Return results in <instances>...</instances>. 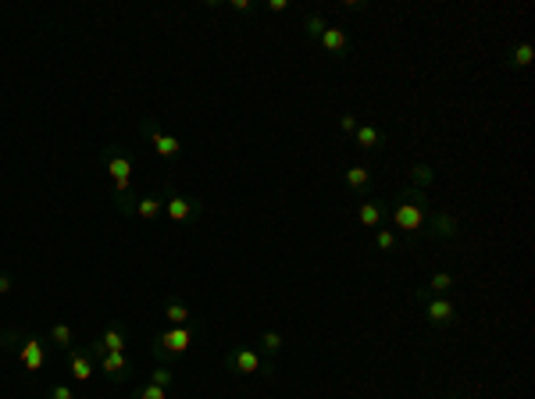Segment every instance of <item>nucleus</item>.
<instances>
[{"label":"nucleus","mask_w":535,"mask_h":399,"mask_svg":"<svg viewBox=\"0 0 535 399\" xmlns=\"http://www.w3.org/2000/svg\"><path fill=\"white\" fill-rule=\"evenodd\" d=\"M450 399H468V395H450Z\"/></svg>","instance_id":"nucleus-33"},{"label":"nucleus","mask_w":535,"mask_h":399,"mask_svg":"<svg viewBox=\"0 0 535 399\" xmlns=\"http://www.w3.org/2000/svg\"><path fill=\"white\" fill-rule=\"evenodd\" d=\"M190 342H193V325H183V328H168V332H161L154 349H157L161 357H183V353L190 349Z\"/></svg>","instance_id":"nucleus-3"},{"label":"nucleus","mask_w":535,"mask_h":399,"mask_svg":"<svg viewBox=\"0 0 535 399\" xmlns=\"http://www.w3.org/2000/svg\"><path fill=\"white\" fill-rule=\"evenodd\" d=\"M428 236H435V239H457V232H461V221H457V214H446V211H435V214H428Z\"/></svg>","instance_id":"nucleus-6"},{"label":"nucleus","mask_w":535,"mask_h":399,"mask_svg":"<svg viewBox=\"0 0 535 399\" xmlns=\"http://www.w3.org/2000/svg\"><path fill=\"white\" fill-rule=\"evenodd\" d=\"M104 164H108V171L115 178V192L129 196V189H132V157L122 146H108L104 150Z\"/></svg>","instance_id":"nucleus-2"},{"label":"nucleus","mask_w":535,"mask_h":399,"mask_svg":"<svg viewBox=\"0 0 535 399\" xmlns=\"http://www.w3.org/2000/svg\"><path fill=\"white\" fill-rule=\"evenodd\" d=\"M375 246H379L382 253H393V250H396V232H393V229H379V232H375Z\"/></svg>","instance_id":"nucleus-24"},{"label":"nucleus","mask_w":535,"mask_h":399,"mask_svg":"<svg viewBox=\"0 0 535 399\" xmlns=\"http://www.w3.org/2000/svg\"><path fill=\"white\" fill-rule=\"evenodd\" d=\"M531 61H535V47L524 40V43H517L514 47V54H510V68H517V71H524V68H531Z\"/></svg>","instance_id":"nucleus-21"},{"label":"nucleus","mask_w":535,"mask_h":399,"mask_svg":"<svg viewBox=\"0 0 535 399\" xmlns=\"http://www.w3.org/2000/svg\"><path fill=\"white\" fill-rule=\"evenodd\" d=\"M171 381H175V374H171L168 367H154V371H150V385H161V388H171Z\"/></svg>","instance_id":"nucleus-26"},{"label":"nucleus","mask_w":535,"mask_h":399,"mask_svg":"<svg viewBox=\"0 0 535 399\" xmlns=\"http://www.w3.org/2000/svg\"><path fill=\"white\" fill-rule=\"evenodd\" d=\"M50 399H75V395H71L68 385H54V388H50Z\"/></svg>","instance_id":"nucleus-29"},{"label":"nucleus","mask_w":535,"mask_h":399,"mask_svg":"<svg viewBox=\"0 0 535 399\" xmlns=\"http://www.w3.org/2000/svg\"><path fill=\"white\" fill-rule=\"evenodd\" d=\"M282 346H286V335H282V332H264V335H260V349H264V353H279Z\"/></svg>","instance_id":"nucleus-23"},{"label":"nucleus","mask_w":535,"mask_h":399,"mask_svg":"<svg viewBox=\"0 0 535 399\" xmlns=\"http://www.w3.org/2000/svg\"><path fill=\"white\" fill-rule=\"evenodd\" d=\"M386 218V207L379 204V200H364L361 207H357V221H361L364 229H379Z\"/></svg>","instance_id":"nucleus-12"},{"label":"nucleus","mask_w":535,"mask_h":399,"mask_svg":"<svg viewBox=\"0 0 535 399\" xmlns=\"http://www.w3.org/2000/svg\"><path fill=\"white\" fill-rule=\"evenodd\" d=\"M343 182H346L350 192H364V189L372 185V171H368L364 164H353V168L343 171Z\"/></svg>","instance_id":"nucleus-13"},{"label":"nucleus","mask_w":535,"mask_h":399,"mask_svg":"<svg viewBox=\"0 0 535 399\" xmlns=\"http://www.w3.org/2000/svg\"><path fill=\"white\" fill-rule=\"evenodd\" d=\"M68 371H71V378L79 381V385H86L89 378H93V364H89V353H82V349H68Z\"/></svg>","instance_id":"nucleus-10"},{"label":"nucleus","mask_w":535,"mask_h":399,"mask_svg":"<svg viewBox=\"0 0 535 399\" xmlns=\"http://www.w3.org/2000/svg\"><path fill=\"white\" fill-rule=\"evenodd\" d=\"M425 321L432 328H446L457 321V303L450 296H435V299H425Z\"/></svg>","instance_id":"nucleus-5"},{"label":"nucleus","mask_w":535,"mask_h":399,"mask_svg":"<svg viewBox=\"0 0 535 399\" xmlns=\"http://www.w3.org/2000/svg\"><path fill=\"white\" fill-rule=\"evenodd\" d=\"M8 292H11V278L0 274V296H8Z\"/></svg>","instance_id":"nucleus-31"},{"label":"nucleus","mask_w":535,"mask_h":399,"mask_svg":"<svg viewBox=\"0 0 535 399\" xmlns=\"http://www.w3.org/2000/svg\"><path fill=\"white\" fill-rule=\"evenodd\" d=\"M328 29V22L321 18V15H307L304 18V33H307V40H321V33Z\"/></svg>","instance_id":"nucleus-22"},{"label":"nucleus","mask_w":535,"mask_h":399,"mask_svg":"<svg viewBox=\"0 0 535 399\" xmlns=\"http://www.w3.org/2000/svg\"><path fill=\"white\" fill-rule=\"evenodd\" d=\"M132 399H168V388H161V385H146V388H139Z\"/></svg>","instance_id":"nucleus-27"},{"label":"nucleus","mask_w":535,"mask_h":399,"mask_svg":"<svg viewBox=\"0 0 535 399\" xmlns=\"http://www.w3.org/2000/svg\"><path fill=\"white\" fill-rule=\"evenodd\" d=\"M100 371H104L111 381H122V378H125V371H129L125 353H104V357H100Z\"/></svg>","instance_id":"nucleus-14"},{"label":"nucleus","mask_w":535,"mask_h":399,"mask_svg":"<svg viewBox=\"0 0 535 399\" xmlns=\"http://www.w3.org/2000/svg\"><path fill=\"white\" fill-rule=\"evenodd\" d=\"M143 132L150 136V143H154V154H157L161 161H175L178 154H183V143H178L175 136H164V132H157L154 125H146Z\"/></svg>","instance_id":"nucleus-7"},{"label":"nucleus","mask_w":535,"mask_h":399,"mask_svg":"<svg viewBox=\"0 0 535 399\" xmlns=\"http://www.w3.org/2000/svg\"><path fill=\"white\" fill-rule=\"evenodd\" d=\"M428 192L425 189H414V185H407L403 192H400V200H396V207H393V225L400 229V232H407V236H418V232H425V225H428Z\"/></svg>","instance_id":"nucleus-1"},{"label":"nucleus","mask_w":535,"mask_h":399,"mask_svg":"<svg viewBox=\"0 0 535 399\" xmlns=\"http://www.w3.org/2000/svg\"><path fill=\"white\" fill-rule=\"evenodd\" d=\"M457 285V274L454 271H435L432 278H428V289H421V296H428V292H439V296H450V289Z\"/></svg>","instance_id":"nucleus-15"},{"label":"nucleus","mask_w":535,"mask_h":399,"mask_svg":"<svg viewBox=\"0 0 535 399\" xmlns=\"http://www.w3.org/2000/svg\"><path fill=\"white\" fill-rule=\"evenodd\" d=\"M268 11H272V15H282V11H289V0H268Z\"/></svg>","instance_id":"nucleus-30"},{"label":"nucleus","mask_w":535,"mask_h":399,"mask_svg":"<svg viewBox=\"0 0 535 399\" xmlns=\"http://www.w3.org/2000/svg\"><path fill=\"white\" fill-rule=\"evenodd\" d=\"M232 11H250V0H232Z\"/></svg>","instance_id":"nucleus-32"},{"label":"nucleus","mask_w":535,"mask_h":399,"mask_svg":"<svg viewBox=\"0 0 535 399\" xmlns=\"http://www.w3.org/2000/svg\"><path fill=\"white\" fill-rule=\"evenodd\" d=\"M164 318H168V325H171V328H183V325H190V321H193L190 307H186V303H171V299L164 303Z\"/></svg>","instance_id":"nucleus-18"},{"label":"nucleus","mask_w":535,"mask_h":399,"mask_svg":"<svg viewBox=\"0 0 535 399\" xmlns=\"http://www.w3.org/2000/svg\"><path fill=\"white\" fill-rule=\"evenodd\" d=\"M432 182H435L432 164H425V161L410 164V185H414V189H425V192H428V185H432Z\"/></svg>","instance_id":"nucleus-20"},{"label":"nucleus","mask_w":535,"mask_h":399,"mask_svg":"<svg viewBox=\"0 0 535 399\" xmlns=\"http://www.w3.org/2000/svg\"><path fill=\"white\" fill-rule=\"evenodd\" d=\"M353 139H357V146H361V150H375V146H382V132H379L375 125H357Z\"/></svg>","instance_id":"nucleus-19"},{"label":"nucleus","mask_w":535,"mask_h":399,"mask_svg":"<svg viewBox=\"0 0 535 399\" xmlns=\"http://www.w3.org/2000/svg\"><path fill=\"white\" fill-rule=\"evenodd\" d=\"M229 367L236 374H272V371H268V364L260 360V349H253V346H236L229 353Z\"/></svg>","instance_id":"nucleus-4"},{"label":"nucleus","mask_w":535,"mask_h":399,"mask_svg":"<svg viewBox=\"0 0 535 399\" xmlns=\"http://www.w3.org/2000/svg\"><path fill=\"white\" fill-rule=\"evenodd\" d=\"M18 360L25 364V371H43V364H47V353H43V342H40L36 335H29V339H22V346H18Z\"/></svg>","instance_id":"nucleus-8"},{"label":"nucleus","mask_w":535,"mask_h":399,"mask_svg":"<svg viewBox=\"0 0 535 399\" xmlns=\"http://www.w3.org/2000/svg\"><path fill=\"white\" fill-rule=\"evenodd\" d=\"M50 339H54L61 349H71V328H68V325H54V328H50Z\"/></svg>","instance_id":"nucleus-25"},{"label":"nucleus","mask_w":535,"mask_h":399,"mask_svg":"<svg viewBox=\"0 0 535 399\" xmlns=\"http://www.w3.org/2000/svg\"><path fill=\"white\" fill-rule=\"evenodd\" d=\"M357 125H361V122H357L353 115H343V118H339V129H343V132H350V136L357 132Z\"/></svg>","instance_id":"nucleus-28"},{"label":"nucleus","mask_w":535,"mask_h":399,"mask_svg":"<svg viewBox=\"0 0 535 399\" xmlns=\"http://www.w3.org/2000/svg\"><path fill=\"white\" fill-rule=\"evenodd\" d=\"M132 214H139L143 221H154L157 214H164V200H157V196H143V200H136V204H132Z\"/></svg>","instance_id":"nucleus-16"},{"label":"nucleus","mask_w":535,"mask_h":399,"mask_svg":"<svg viewBox=\"0 0 535 399\" xmlns=\"http://www.w3.org/2000/svg\"><path fill=\"white\" fill-rule=\"evenodd\" d=\"M100 346H104V353H125V346H129V339H125V332L122 328H104V335L97 339Z\"/></svg>","instance_id":"nucleus-17"},{"label":"nucleus","mask_w":535,"mask_h":399,"mask_svg":"<svg viewBox=\"0 0 535 399\" xmlns=\"http://www.w3.org/2000/svg\"><path fill=\"white\" fill-rule=\"evenodd\" d=\"M321 50L325 54H332V57H339V54H346L350 50V36H346V29H335V25H328L325 33H321Z\"/></svg>","instance_id":"nucleus-9"},{"label":"nucleus","mask_w":535,"mask_h":399,"mask_svg":"<svg viewBox=\"0 0 535 399\" xmlns=\"http://www.w3.org/2000/svg\"><path fill=\"white\" fill-rule=\"evenodd\" d=\"M164 214L171 221H190L197 214V204H193V200H186V196H175L171 192V200H164Z\"/></svg>","instance_id":"nucleus-11"}]
</instances>
